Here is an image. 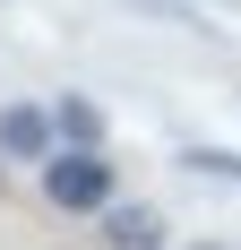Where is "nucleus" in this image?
I'll return each mask as SVG.
<instances>
[{"instance_id": "nucleus-1", "label": "nucleus", "mask_w": 241, "mask_h": 250, "mask_svg": "<svg viewBox=\"0 0 241 250\" xmlns=\"http://www.w3.org/2000/svg\"><path fill=\"white\" fill-rule=\"evenodd\" d=\"M43 199L60 207V216H103V207L120 199V164H103V147H95V155L52 147V155H43Z\"/></svg>"}, {"instance_id": "nucleus-3", "label": "nucleus", "mask_w": 241, "mask_h": 250, "mask_svg": "<svg viewBox=\"0 0 241 250\" xmlns=\"http://www.w3.org/2000/svg\"><path fill=\"white\" fill-rule=\"evenodd\" d=\"M103 242L112 250H164V216H155L146 199H112L103 207Z\"/></svg>"}, {"instance_id": "nucleus-4", "label": "nucleus", "mask_w": 241, "mask_h": 250, "mask_svg": "<svg viewBox=\"0 0 241 250\" xmlns=\"http://www.w3.org/2000/svg\"><path fill=\"white\" fill-rule=\"evenodd\" d=\"M43 121H52V138H60V147L95 155V138H103V104H86V95H52Z\"/></svg>"}, {"instance_id": "nucleus-6", "label": "nucleus", "mask_w": 241, "mask_h": 250, "mask_svg": "<svg viewBox=\"0 0 241 250\" xmlns=\"http://www.w3.org/2000/svg\"><path fill=\"white\" fill-rule=\"evenodd\" d=\"M190 250H216V242H190Z\"/></svg>"}, {"instance_id": "nucleus-5", "label": "nucleus", "mask_w": 241, "mask_h": 250, "mask_svg": "<svg viewBox=\"0 0 241 250\" xmlns=\"http://www.w3.org/2000/svg\"><path fill=\"white\" fill-rule=\"evenodd\" d=\"M181 173H207V181H233V190H241V155H224V147H190V155H181Z\"/></svg>"}, {"instance_id": "nucleus-2", "label": "nucleus", "mask_w": 241, "mask_h": 250, "mask_svg": "<svg viewBox=\"0 0 241 250\" xmlns=\"http://www.w3.org/2000/svg\"><path fill=\"white\" fill-rule=\"evenodd\" d=\"M0 155H9V164H43V155H52L43 104H0Z\"/></svg>"}]
</instances>
